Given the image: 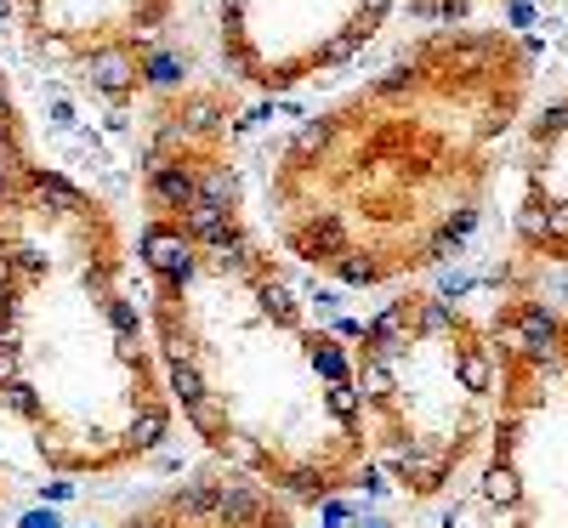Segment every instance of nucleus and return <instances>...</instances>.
Returning a JSON list of instances; mask_svg holds the SVG:
<instances>
[{
    "label": "nucleus",
    "mask_w": 568,
    "mask_h": 528,
    "mask_svg": "<svg viewBox=\"0 0 568 528\" xmlns=\"http://www.w3.org/2000/svg\"><path fill=\"white\" fill-rule=\"evenodd\" d=\"M369 466L404 500H438L484 455L495 415L489 318L433 284H404L347 347Z\"/></svg>",
    "instance_id": "nucleus-4"
},
{
    "label": "nucleus",
    "mask_w": 568,
    "mask_h": 528,
    "mask_svg": "<svg viewBox=\"0 0 568 528\" xmlns=\"http://www.w3.org/2000/svg\"><path fill=\"white\" fill-rule=\"evenodd\" d=\"M182 0H12L23 52L103 103H136L154 85Z\"/></svg>",
    "instance_id": "nucleus-7"
},
{
    "label": "nucleus",
    "mask_w": 568,
    "mask_h": 528,
    "mask_svg": "<svg viewBox=\"0 0 568 528\" xmlns=\"http://www.w3.org/2000/svg\"><path fill=\"white\" fill-rule=\"evenodd\" d=\"M484 506L495 528H568V307L506 278L495 313Z\"/></svg>",
    "instance_id": "nucleus-5"
},
{
    "label": "nucleus",
    "mask_w": 568,
    "mask_h": 528,
    "mask_svg": "<svg viewBox=\"0 0 568 528\" xmlns=\"http://www.w3.org/2000/svg\"><path fill=\"white\" fill-rule=\"evenodd\" d=\"M136 200L142 318L171 409L222 466L284 500L353 495L375 471L353 364L245 211L227 85H171L154 98Z\"/></svg>",
    "instance_id": "nucleus-1"
},
{
    "label": "nucleus",
    "mask_w": 568,
    "mask_h": 528,
    "mask_svg": "<svg viewBox=\"0 0 568 528\" xmlns=\"http://www.w3.org/2000/svg\"><path fill=\"white\" fill-rule=\"evenodd\" d=\"M415 18H433V23H466L471 12L495 7V0H404Z\"/></svg>",
    "instance_id": "nucleus-10"
},
{
    "label": "nucleus",
    "mask_w": 568,
    "mask_h": 528,
    "mask_svg": "<svg viewBox=\"0 0 568 528\" xmlns=\"http://www.w3.org/2000/svg\"><path fill=\"white\" fill-rule=\"evenodd\" d=\"M0 415L58 477H114L171 438L120 216L40 160L0 74Z\"/></svg>",
    "instance_id": "nucleus-3"
},
{
    "label": "nucleus",
    "mask_w": 568,
    "mask_h": 528,
    "mask_svg": "<svg viewBox=\"0 0 568 528\" xmlns=\"http://www.w3.org/2000/svg\"><path fill=\"white\" fill-rule=\"evenodd\" d=\"M511 251L524 267L568 273V91L529 120L517 149Z\"/></svg>",
    "instance_id": "nucleus-8"
},
{
    "label": "nucleus",
    "mask_w": 568,
    "mask_h": 528,
    "mask_svg": "<svg viewBox=\"0 0 568 528\" xmlns=\"http://www.w3.org/2000/svg\"><path fill=\"white\" fill-rule=\"evenodd\" d=\"M535 52L500 23H444L307 114L267 165L284 256L347 291L415 284L478 233Z\"/></svg>",
    "instance_id": "nucleus-2"
},
{
    "label": "nucleus",
    "mask_w": 568,
    "mask_h": 528,
    "mask_svg": "<svg viewBox=\"0 0 568 528\" xmlns=\"http://www.w3.org/2000/svg\"><path fill=\"white\" fill-rule=\"evenodd\" d=\"M0 506H7V471H0Z\"/></svg>",
    "instance_id": "nucleus-11"
},
{
    "label": "nucleus",
    "mask_w": 568,
    "mask_h": 528,
    "mask_svg": "<svg viewBox=\"0 0 568 528\" xmlns=\"http://www.w3.org/2000/svg\"><path fill=\"white\" fill-rule=\"evenodd\" d=\"M114 528H296V500L256 484L233 466H205L182 484L136 500L114 517Z\"/></svg>",
    "instance_id": "nucleus-9"
},
{
    "label": "nucleus",
    "mask_w": 568,
    "mask_h": 528,
    "mask_svg": "<svg viewBox=\"0 0 568 528\" xmlns=\"http://www.w3.org/2000/svg\"><path fill=\"white\" fill-rule=\"evenodd\" d=\"M398 0H216L222 69L251 91H302L347 69Z\"/></svg>",
    "instance_id": "nucleus-6"
}]
</instances>
